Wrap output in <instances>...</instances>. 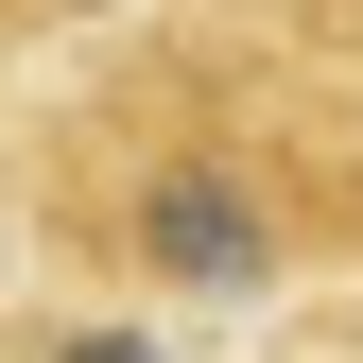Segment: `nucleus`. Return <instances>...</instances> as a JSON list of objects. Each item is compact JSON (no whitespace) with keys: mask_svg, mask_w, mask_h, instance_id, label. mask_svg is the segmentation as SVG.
Here are the masks:
<instances>
[{"mask_svg":"<svg viewBox=\"0 0 363 363\" xmlns=\"http://www.w3.org/2000/svg\"><path fill=\"white\" fill-rule=\"evenodd\" d=\"M35 277L104 311H259L363 277V35L311 0H173L0 139Z\"/></svg>","mask_w":363,"mask_h":363,"instance_id":"1","label":"nucleus"},{"mask_svg":"<svg viewBox=\"0 0 363 363\" xmlns=\"http://www.w3.org/2000/svg\"><path fill=\"white\" fill-rule=\"evenodd\" d=\"M0 363H191V346H173L156 311H104V294H52V277H35L18 329H0Z\"/></svg>","mask_w":363,"mask_h":363,"instance_id":"2","label":"nucleus"}]
</instances>
